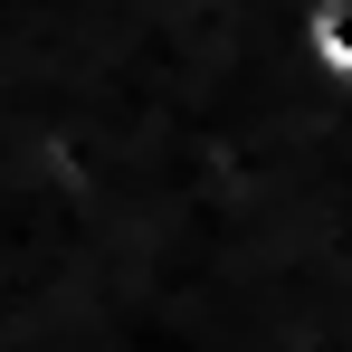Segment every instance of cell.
Returning <instances> with one entry per match:
<instances>
[{
    "instance_id": "6da1fadb",
    "label": "cell",
    "mask_w": 352,
    "mask_h": 352,
    "mask_svg": "<svg viewBox=\"0 0 352 352\" xmlns=\"http://www.w3.org/2000/svg\"><path fill=\"white\" fill-rule=\"evenodd\" d=\"M295 58L333 96H352V0H295Z\"/></svg>"
}]
</instances>
